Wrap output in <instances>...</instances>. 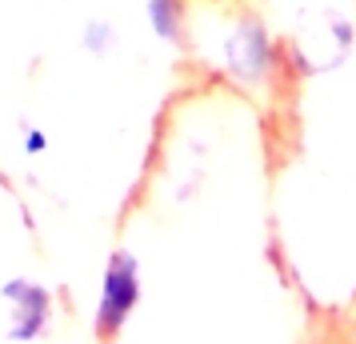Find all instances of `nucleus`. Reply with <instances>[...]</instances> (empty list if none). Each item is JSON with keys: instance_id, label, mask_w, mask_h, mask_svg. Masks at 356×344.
I'll use <instances>...</instances> for the list:
<instances>
[{"instance_id": "nucleus-1", "label": "nucleus", "mask_w": 356, "mask_h": 344, "mask_svg": "<svg viewBox=\"0 0 356 344\" xmlns=\"http://www.w3.org/2000/svg\"><path fill=\"white\" fill-rule=\"evenodd\" d=\"M140 304V268L129 248H116L104 277H100V304H97V332L104 341H113Z\"/></svg>"}, {"instance_id": "nucleus-2", "label": "nucleus", "mask_w": 356, "mask_h": 344, "mask_svg": "<svg viewBox=\"0 0 356 344\" xmlns=\"http://www.w3.org/2000/svg\"><path fill=\"white\" fill-rule=\"evenodd\" d=\"M4 300H13L17 309H13V341H36L52 320V293L49 288H40L33 280H8L4 288H0Z\"/></svg>"}, {"instance_id": "nucleus-3", "label": "nucleus", "mask_w": 356, "mask_h": 344, "mask_svg": "<svg viewBox=\"0 0 356 344\" xmlns=\"http://www.w3.org/2000/svg\"><path fill=\"white\" fill-rule=\"evenodd\" d=\"M145 20L161 44L168 49L188 44V0H145Z\"/></svg>"}, {"instance_id": "nucleus-4", "label": "nucleus", "mask_w": 356, "mask_h": 344, "mask_svg": "<svg viewBox=\"0 0 356 344\" xmlns=\"http://www.w3.org/2000/svg\"><path fill=\"white\" fill-rule=\"evenodd\" d=\"M20 145H24V152H29V156H40V152L49 148V132L36 129V124H29V129H24V136H20Z\"/></svg>"}]
</instances>
